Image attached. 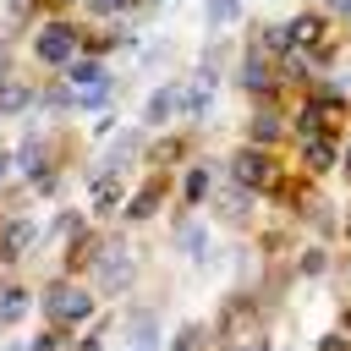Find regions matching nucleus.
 <instances>
[{
    "mask_svg": "<svg viewBox=\"0 0 351 351\" xmlns=\"http://www.w3.org/2000/svg\"><path fill=\"white\" fill-rule=\"evenodd\" d=\"M44 313L55 324H82L93 313V296L77 291V285H66V280H55V285H44Z\"/></svg>",
    "mask_w": 351,
    "mask_h": 351,
    "instance_id": "1",
    "label": "nucleus"
},
{
    "mask_svg": "<svg viewBox=\"0 0 351 351\" xmlns=\"http://www.w3.org/2000/svg\"><path fill=\"white\" fill-rule=\"evenodd\" d=\"M33 55H38L44 66H66V60L77 55V27H66V22H49V27H38V38H33Z\"/></svg>",
    "mask_w": 351,
    "mask_h": 351,
    "instance_id": "2",
    "label": "nucleus"
},
{
    "mask_svg": "<svg viewBox=\"0 0 351 351\" xmlns=\"http://www.w3.org/2000/svg\"><path fill=\"white\" fill-rule=\"evenodd\" d=\"M230 176H236V186L258 192V186H269V181H274V165H269V154L252 143V148H241V154L230 159Z\"/></svg>",
    "mask_w": 351,
    "mask_h": 351,
    "instance_id": "3",
    "label": "nucleus"
},
{
    "mask_svg": "<svg viewBox=\"0 0 351 351\" xmlns=\"http://www.w3.org/2000/svg\"><path fill=\"white\" fill-rule=\"evenodd\" d=\"M126 280H132V252H126V241H104V247H99V285H104V291H126Z\"/></svg>",
    "mask_w": 351,
    "mask_h": 351,
    "instance_id": "4",
    "label": "nucleus"
},
{
    "mask_svg": "<svg viewBox=\"0 0 351 351\" xmlns=\"http://www.w3.org/2000/svg\"><path fill=\"white\" fill-rule=\"evenodd\" d=\"M214 88H219V71H214V55L192 71V82L181 88V110H192V115H203L208 104H214Z\"/></svg>",
    "mask_w": 351,
    "mask_h": 351,
    "instance_id": "5",
    "label": "nucleus"
},
{
    "mask_svg": "<svg viewBox=\"0 0 351 351\" xmlns=\"http://www.w3.org/2000/svg\"><path fill=\"white\" fill-rule=\"evenodd\" d=\"M27 247H33V219H22V214L5 219V225H0V263H16Z\"/></svg>",
    "mask_w": 351,
    "mask_h": 351,
    "instance_id": "6",
    "label": "nucleus"
},
{
    "mask_svg": "<svg viewBox=\"0 0 351 351\" xmlns=\"http://www.w3.org/2000/svg\"><path fill=\"white\" fill-rule=\"evenodd\" d=\"M170 110H181V82H165V88H154V99H148L143 121H148V126H165V121H170Z\"/></svg>",
    "mask_w": 351,
    "mask_h": 351,
    "instance_id": "7",
    "label": "nucleus"
},
{
    "mask_svg": "<svg viewBox=\"0 0 351 351\" xmlns=\"http://www.w3.org/2000/svg\"><path fill=\"white\" fill-rule=\"evenodd\" d=\"M88 203H93V208H115V203H121V176H115V165H104V170L93 176Z\"/></svg>",
    "mask_w": 351,
    "mask_h": 351,
    "instance_id": "8",
    "label": "nucleus"
},
{
    "mask_svg": "<svg viewBox=\"0 0 351 351\" xmlns=\"http://www.w3.org/2000/svg\"><path fill=\"white\" fill-rule=\"evenodd\" d=\"M214 208H219L225 219H247V208H252V192H247V186H225V192L214 197Z\"/></svg>",
    "mask_w": 351,
    "mask_h": 351,
    "instance_id": "9",
    "label": "nucleus"
},
{
    "mask_svg": "<svg viewBox=\"0 0 351 351\" xmlns=\"http://www.w3.org/2000/svg\"><path fill=\"white\" fill-rule=\"evenodd\" d=\"M126 340H132V351H159V324H154V313H143L137 324H126Z\"/></svg>",
    "mask_w": 351,
    "mask_h": 351,
    "instance_id": "10",
    "label": "nucleus"
},
{
    "mask_svg": "<svg viewBox=\"0 0 351 351\" xmlns=\"http://www.w3.org/2000/svg\"><path fill=\"white\" fill-rule=\"evenodd\" d=\"M318 33H324V22H318V16H291V22H285V44H291V49L313 44Z\"/></svg>",
    "mask_w": 351,
    "mask_h": 351,
    "instance_id": "11",
    "label": "nucleus"
},
{
    "mask_svg": "<svg viewBox=\"0 0 351 351\" xmlns=\"http://www.w3.org/2000/svg\"><path fill=\"white\" fill-rule=\"evenodd\" d=\"M241 88H247V93H263V88H269V66H263V49H252V55L241 60Z\"/></svg>",
    "mask_w": 351,
    "mask_h": 351,
    "instance_id": "12",
    "label": "nucleus"
},
{
    "mask_svg": "<svg viewBox=\"0 0 351 351\" xmlns=\"http://www.w3.org/2000/svg\"><path fill=\"white\" fill-rule=\"evenodd\" d=\"M16 170H22V176H33V181H44V137H27V143H22Z\"/></svg>",
    "mask_w": 351,
    "mask_h": 351,
    "instance_id": "13",
    "label": "nucleus"
},
{
    "mask_svg": "<svg viewBox=\"0 0 351 351\" xmlns=\"http://www.w3.org/2000/svg\"><path fill=\"white\" fill-rule=\"evenodd\" d=\"M247 137H252L258 148H263V143H274V137H280V115H274V110H258V115L247 121Z\"/></svg>",
    "mask_w": 351,
    "mask_h": 351,
    "instance_id": "14",
    "label": "nucleus"
},
{
    "mask_svg": "<svg viewBox=\"0 0 351 351\" xmlns=\"http://www.w3.org/2000/svg\"><path fill=\"white\" fill-rule=\"evenodd\" d=\"M71 82L77 88H110V77H104L99 60H71Z\"/></svg>",
    "mask_w": 351,
    "mask_h": 351,
    "instance_id": "15",
    "label": "nucleus"
},
{
    "mask_svg": "<svg viewBox=\"0 0 351 351\" xmlns=\"http://www.w3.org/2000/svg\"><path fill=\"white\" fill-rule=\"evenodd\" d=\"M302 154H307V165H313V170H329V165H335V143H329L324 132H318V137H307V143H302Z\"/></svg>",
    "mask_w": 351,
    "mask_h": 351,
    "instance_id": "16",
    "label": "nucleus"
},
{
    "mask_svg": "<svg viewBox=\"0 0 351 351\" xmlns=\"http://www.w3.org/2000/svg\"><path fill=\"white\" fill-rule=\"evenodd\" d=\"M27 313V291L22 285H5L0 291V324H11V318H22Z\"/></svg>",
    "mask_w": 351,
    "mask_h": 351,
    "instance_id": "17",
    "label": "nucleus"
},
{
    "mask_svg": "<svg viewBox=\"0 0 351 351\" xmlns=\"http://www.w3.org/2000/svg\"><path fill=\"white\" fill-rule=\"evenodd\" d=\"M154 208H159V186H143V192L126 203V219H148Z\"/></svg>",
    "mask_w": 351,
    "mask_h": 351,
    "instance_id": "18",
    "label": "nucleus"
},
{
    "mask_svg": "<svg viewBox=\"0 0 351 351\" xmlns=\"http://www.w3.org/2000/svg\"><path fill=\"white\" fill-rule=\"evenodd\" d=\"M236 11H241V0H208V27H225V22H236Z\"/></svg>",
    "mask_w": 351,
    "mask_h": 351,
    "instance_id": "19",
    "label": "nucleus"
},
{
    "mask_svg": "<svg viewBox=\"0 0 351 351\" xmlns=\"http://www.w3.org/2000/svg\"><path fill=\"white\" fill-rule=\"evenodd\" d=\"M27 99H33V93H27V88H22V82H11V88H5V93H0V115H16V110H22V104H27Z\"/></svg>",
    "mask_w": 351,
    "mask_h": 351,
    "instance_id": "20",
    "label": "nucleus"
},
{
    "mask_svg": "<svg viewBox=\"0 0 351 351\" xmlns=\"http://www.w3.org/2000/svg\"><path fill=\"white\" fill-rule=\"evenodd\" d=\"M203 247H208V230H203V225H192V230H181V252H192V258H197Z\"/></svg>",
    "mask_w": 351,
    "mask_h": 351,
    "instance_id": "21",
    "label": "nucleus"
},
{
    "mask_svg": "<svg viewBox=\"0 0 351 351\" xmlns=\"http://www.w3.org/2000/svg\"><path fill=\"white\" fill-rule=\"evenodd\" d=\"M137 143H143L137 132H126V137H115V148H110V165H121L126 154H137Z\"/></svg>",
    "mask_w": 351,
    "mask_h": 351,
    "instance_id": "22",
    "label": "nucleus"
},
{
    "mask_svg": "<svg viewBox=\"0 0 351 351\" xmlns=\"http://www.w3.org/2000/svg\"><path fill=\"white\" fill-rule=\"evenodd\" d=\"M186 197H208V170H186Z\"/></svg>",
    "mask_w": 351,
    "mask_h": 351,
    "instance_id": "23",
    "label": "nucleus"
},
{
    "mask_svg": "<svg viewBox=\"0 0 351 351\" xmlns=\"http://www.w3.org/2000/svg\"><path fill=\"white\" fill-rule=\"evenodd\" d=\"M44 104H49V110H71V104H77V93H66V88H49V93H44Z\"/></svg>",
    "mask_w": 351,
    "mask_h": 351,
    "instance_id": "24",
    "label": "nucleus"
},
{
    "mask_svg": "<svg viewBox=\"0 0 351 351\" xmlns=\"http://www.w3.org/2000/svg\"><path fill=\"white\" fill-rule=\"evenodd\" d=\"M318 351H351V340H346V329H329V335L318 340Z\"/></svg>",
    "mask_w": 351,
    "mask_h": 351,
    "instance_id": "25",
    "label": "nucleus"
},
{
    "mask_svg": "<svg viewBox=\"0 0 351 351\" xmlns=\"http://www.w3.org/2000/svg\"><path fill=\"white\" fill-rule=\"evenodd\" d=\"M121 5H126V0H88V11H93V16H115Z\"/></svg>",
    "mask_w": 351,
    "mask_h": 351,
    "instance_id": "26",
    "label": "nucleus"
},
{
    "mask_svg": "<svg viewBox=\"0 0 351 351\" xmlns=\"http://www.w3.org/2000/svg\"><path fill=\"white\" fill-rule=\"evenodd\" d=\"M11 170H16V159H11V154H5V148H0V186H5V181H11Z\"/></svg>",
    "mask_w": 351,
    "mask_h": 351,
    "instance_id": "27",
    "label": "nucleus"
},
{
    "mask_svg": "<svg viewBox=\"0 0 351 351\" xmlns=\"http://www.w3.org/2000/svg\"><path fill=\"white\" fill-rule=\"evenodd\" d=\"M27 351H55V335H38V340H33Z\"/></svg>",
    "mask_w": 351,
    "mask_h": 351,
    "instance_id": "28",
    "label": "nucleus"
},
{
    "mask_svg": "<svg viewBox=\"0 0 351 351\" xmlns=\"http://www.w3.org/2000/svg\"><path fill=\"white\" fill-rule=\"evenodd\" d=\"M236 351H269V346H263V340H247V346H236Z\"/></svg>",
    "mask_w": 351,
    "mask_h": 351,
    "instance_id": "29",
    "label": "nucleus"
},
{
    "mask_svg": "<svg viewBox=\"0 0 351 351\" xmlns=\"http://www.w3.org/2000/svg\"><path fill=\"white\" fill-rule=\"evenodd\" d=\"M329 5H335V11H340V16H351V0H329Z\"/></svg>",
    "mask_w": 351,
    "mask_h": 351,
    "instance_id": "30",
    "label": "nucleus"
},
{
    "mask_svg": "<svg viewBox=\"0 0 351 351\" xmlns=\"http://www.w3.org/2000/svg\"><path fill=\"white\" fill-rule=\"evenodd\" d=\"M77 351H99V340H93V335H88V340H82V346H77Z\"/></svg>",
    "mask_w": 351,
    "mask_h": 351,
    "instance_id": "31",
    "label": "nucleus"
},
{
    "mask_svg": "<svg viewBox=\"0 0 351 351\" xmlns=\"http://www.w3.org/2000/svg\"><path fill=\"white\" fill-rule=\"evenodd\" d=\"M0 77H5V49H0Z\"/></svg>",
    "mask_w": 351,
    "mask_h": 351,
    "instance_id": "32",
    "label": "nucleus"
},
{
    "mask_svg": "<svg viewBox=\"0 0 351 351\" xmlns=\"http://www.w3.org/2000/svg\"><path fill=\"white\" fill-rule=\"evenodd\" d=\"M346 170H351V148H346Z\"/></svg>",
    "mask_w": 351,
    "mask_h": 351,
    "instance_id": "33",
    "label": "nucleus"
}]
</instances>
